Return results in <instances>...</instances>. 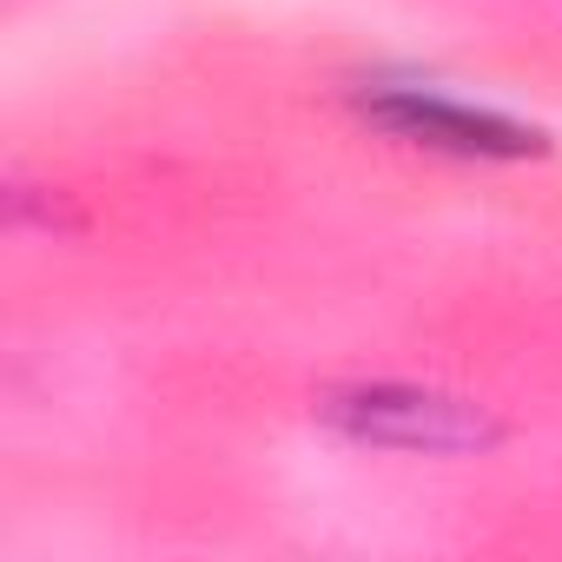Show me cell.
Listing matches in <instances>:
<instances>
[{
	"label": "cell",
	"instance_id": "2",
	"mask_svg": "<svg viewBox=\"0 0 562 562\" xmlns=\"http://www.w3.org/2000/svg\"><path fill=\"white\" fill-rule=\"evenodd\" d=\"M371 113L417 139V146H443V153H470V159H522L536 146L529 126L503 120V113H483V106H463L450 93H424V87H397V93H378Z\"/></svg>",
	"mask_w": 562,
	"mask_h": 562
},
{
	"label": "cell",
	"instance_id": "1",
	"mask_svg": "<svg viewBox=\"0 0 562 562\" xmlns=\"http://www.w3.org/2000/svg\"><path fill=\"white\" fill-rule=\"evenodd\" d=\"M331 417L351 437H371V443H391V450H483L496 437V424L476 404L437 397V391H404V384L331 397Z\"/></svg>",
	"mask_w": 562,
	"mask_h": 562
}]
</instances>
